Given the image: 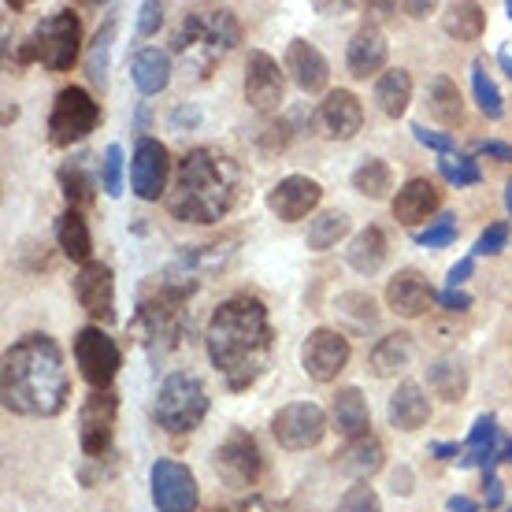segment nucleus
I'll return each mask as SVG.
<instances>
[{
  "label": "nucleus",
  "instance_id": "1",
  "mask_svg": "<svg viewBox=\"0 0 512 512\" xmlns=\"http://www.w3.org/2000/svg\"><path fill=\"white\" fill-rule=\"evenodd\" d=\"M275 346L268 305L260 297L234 294L212 312L205 327V349L227 390H249L264 375Z\"/></svg>",
  "mask_w": 512,
  "mask_h": 512
},
{
  "label": "nucleus",
  "instance_id": "2",
  "mask_svg": "<svg viewBox=\"0 0 512 512\" xmlns=\"http://www.w3.org/2000/svg\"><path fill=\"white\" fill-rule=\"evenodd\" d=\"M0 397H4V409L15 416L49 420L64 412L71 379H67L64 349L56 346L52 334L34 331L8 346L4 368H0Z\"/></svg>",
  "mask_w": 512,
  "mask_h": 512
},
{
  "label": "nucleus",
  "instance_id": "3",
  "mask_svg": "<svg viewBox=\"0 0 512 512\" xmlns=\"http://www.w3.org/2000/svg\"><path fill=\"white\" fill-rule=\"evenodd\" d=\"M242 193V167L227 153L212 145L190 149L175 167V182L167 190V212L179 223H201L212 227L238 205Z\"/></svg>",
  "mask_w": 512,
  "mask_h": 512
},
{
  "label": "nucleus",
  "instance_id": "4",
  "mask_svg": "<svg viewBox=\"0 0 512 512\" xmlns=\"http://www.w3.org/2000/svg\"><path fill=\"white\" fill-rule=\"evenodd\" d=\"M82 56V19L71 8H60L56 15L41 19V26L34 30V38L23 41L19 49V64H34L38 60L45 71L60 75V71H71L75 60Z\"/></svg>",
  "mask_w": 512,
  "mask_h": 512
},
{
  "label": "nucleus",
  "instance_id": "5",
  "mask_svg": "<svg viewBox=\"0 0 512 512\" xmlns=\"http://www.w3.org/2000/svg\"><path fill=\"white\" fill-rule=\"evenodd\" d=\"M238 38H242V26H238L231 8H197L175 30L171 49L182 56H205V64H212L216 56L231 52Z\"/></svg>",
  "mask_w": 512,
  "mask_h": 512
},
{
  "label": "nucleus",
  "instance_id": "6",
  "mask_svg": "<svg viewBox=\"0 0 512 512\" xmlns=\"http://www.w3.org/2000/svg\"><path fill=\"white\" fill-rule=\"evenodd\" d=\"M156 423L167 435H186L197 431L208 416V390L190 372H171L156 390Z\"/></svg>",
  "mask_w": 512,
  "mask_h": 512
},
{
  "label": "nucleus",
  "instance_id": "7",
  "mask_svg": "<svg viewBox=\"0 0 512 512\" xmlns=\"http://www.w3.org/2000/svg\"><path fill=\"white\" fill-rule=\"evenodd\" d=\"M197 290V282H164L156 297H145L138 308V327L145 334V342H153V346L167 349L175 346L182 334H186V297Z\"/></svg>",
  "mask_w": 512,
  "mask_h": 512
},
{
  "label": "nucleus",
  "instance_id": "8",
  "mask_svg": "<svg viewBox=\"0 0 512 512\" xmlns=\"http://www.w3.org/2000/svg\"><path fill=\"white\" fill-rule=\"evenodd\" d=\"M101 123V104L93 101L90 90L82 86H67L56 93L49 112V138L52 145H75V141L90 138Z\"/></svg>",
  "mask_w": 512,
  "mask_h": 512
},
{
  "label": "nucleus",
  "instance_id": "9",
  "mask_svg": "<svg viewBox=\"0 0 512 512\" xmlns=\"http://www.w3.org/2000/svg\"><path fill=\"white\" fill-rule=\"evenodd\" d=\"M75 360L82 379L93 386V390H112L119 375V364H123V353H119L116 338L104 331L101 323H90L75 334Z\"/></svg>",
  "mask_w": 512,
  "mask_h": 512
},
{
  "label": "nucleus",
  "instance_id": "10",
  "mask_svg": "<svg viewBox=\"0 0 512 512\" xmlns=\"http://www.w3.org/2000/svg\"><path fill=\"white\" fill-rule=\"evenodd\" d=\"M149 490H153L156 512H197L201 505V487L193 472L182 461L160 457L149 468Z\"/></svg>",
  "mask_w": 512,
  "mask_h": 512
},
{
  "label": "nucleus",
  "instance_id": "11",
  "mask_svg": "<svg viewBox=\"0 0 512 512\" xmlns=\"http://www.w3.org/2000/svg\"><path fill=\"white\" fill-rule=\"evenodd\" d=\"M271 435H275V442L282 449H290V453L320 446L323 435H327V412L316 401H290V405H282L275 412Z\"/></svg>",
  "mask_w": 512,
  "mask_h": 512
},
{
  "label": "nucleus",
  "instance_id": "12",
  "mask_svg": "<svg viewBox=\"0 0 512 512\" xmlns=\"http://www.w3.org/2000/svg\"><path fill=\"white\" fill-rule=\"evenodd\" d=\"M212 468L227 487H256V479L264 472V457H260L256 438L249 431H231L223 438V446L216 449Z\"/></svg>",
  "mask_w": 512,
  "mask_h": 512
},
{
  "label": "nucleus",
  "instance_id": "13",
  "mask_svg": "<svg viewBox=\"0 0 512 512\" xmlns=\"http://www.w3.org/2000/svg\"><path fill=\"white\" fill-rule=\"evenodd\" d=\"M349 338L334 327H316L301 346V368L316 383H334L349 364Z\"/></svg>",
  "mask_w": 512,
  "mask_h": 512
},
{
  "label": "nucleus",
  "instance_id": "14",
  "mask_svg": "<svg viewBox=\"0 0 512 512\" xmlns=\"http://www.w3.org/2000/svg\"><path fill=\"white\" fill-rule=\"evenodd\" d=\"M167 179H171V156L167 145L156 138H141L130 156V190L138 193L141 201H160L167 197Z\"/></svg>",
  "mask_w": 512,
  "mask_h": 512
},
{
  "label": "nucleus",
  "instance_id": "15",
  "mask_svg": "<svg viewBox=\"0 0 512 512\" xmlns=\"http://www.w3.org/2000/svg\"><path fill=\"white\" fill-rule=\"evenodd\" d=\"M119 397L112 390H93L78 412V442L86 457H104L112 449V431H116Z\"/></svg>",
  "mask_w": 512,
  "mask_h": 512
},
{
  "label": "nucleus",
  "instance_id": "16",
  "mask_svg": "<svg viewBox=\"0 0 512 512\" xmlns=\"http://www.w3.org/2000/svg\"><path fill=\"white\" fill-rule=\"evenodd\" d=\"M75 301L93 320H116V279H112V268L101 264V260H90L82 264V271L75 275Z\"/></svg>",
  "mask_w": 512,
  "mask_h": 512
},
{
  "label": "nucleus",
  "instance_id": "17",
  "mask_svg": "<svg viewBox=\"0 0 512 512\" xmlns=\"http://www.w3.org/2000/svg\"><path fill=\"white\" fill-rule=\"evenodd\" d=\"M282 93H286V82H282L279 64L264 49H253L245 60V101H249V108L275 112L282 104Z\"/></svg>",
  "mask_w": 512,
  "mask_h": 512
},
{
  "label": "nucleus",
  "instance_id": "18",
  "mask_svg": "<svg viewBox=\"0 0 512 512\" xmlns=\"http://www.w3.org/2000/svg\"><path fill=\"white\" fill-rule=\"evenodd\" d=\"M320 201H323V186L316 179H308V175H286V179L275 182L268 193V208L282 223L305 219L308 212H316Z\"/></svg>",
  "mask_w": 512,
  "mask_h": 512
},
{
  "label": "nucleus",
  "instance_id": "19",
  "mask_svg": "<svg viewBox=\"0 0 512 512\" xmlns=\"http://www.w3.org/2000/svg\"><path fill=\"white\" fill-rule=\"evenodd\" d=\"M320 127L331 141H353L364 127V104L357 93L331 90L320 104Z\"/></svg>",
  "mask_w": 512,
  "mask_h": 512
},
{
  "label": "nucleus",
  "instance_id": "20",
  "mask_svg": "<svg viewBox=\"0 0 512 512\" xmlns=\"http://www.w3.org/2000/svg\"><path fill=\"white\" fill-rule=\"evenodd\" d=\"M435 301V290H431V282L423 279L416 268H405L397 271L394 279L386 282V308L397 312L401 320H416L423 316L427 308Z\"/></svg>",
  "mask_w": 512,
  "mask_h": 512
},
{
  "label": "nucleus",
  "instance_id": "21",
  "mask_svg": "<svg viewBox=\"0 0 512 512\" xmlns=\"http://www.w3.org/2000/svg\"><path fill=\"white\" fill-rule=\"evenodd\" d=\"M286 71H290V78H294V86L301 93H323L327 82H331L327 56H323L316 45H308V41H301V38L286 45Z\"/></svg>",
  "mask_w": 512,
  "mask_h": 512
},
{
  "label": "nucleus",
  "instance_id": "22",
  "mask_svg": "<svg viewBox=\"0 0 512 512\" xmlns=\"http://www.w3.org/2000/svg\"><path fill=\"white\" fill-rule=\"evenodd\" d=\"M386 56H390V45H386L383 30L375 26H360L353 41L346 49V67L353 78H372L386 67Z\"/></svg>",
  "mask_w": 512,
  "mask_h": 512
},
{
  "label": "nucleus",
  "instance_id": "23",
  "mask_svg": "<svg viewBox=\"0 0 512 512\" xmlns=\"http://www.w3.org/2000/svg\"><path fill=\"white\" fill-rule=\"evenodd\" d=\"M331 423L346 442L372 435V431H368V427H372V409H368V401H364V394H360L357 386H342V390L334 394Z\"/></svg>",
  "mask_w": 512,
  "mask_h": 512
},
{
  "label": "nucleus",
  "instance_id": "24",
  "mask_svg": "<svg viewBox=\"0 0 512 512\" xmlns=\"http://www.w3.org/2000/svg\"><path fill=\"white\" fill-rule=\"evenodd\" d=\"M386 416H390V427L397 431H420L423 423L431 420V397L420 383H401L390 394V405H386Z\"/></svg>",
  "mask_w": 512,
  "mask_h": 512
},
{
  "label": "nucleus",
  "instance_id": "25",
  "mask_svg": "<svg viewBox=\"0 0 512 512\" xmlns=\"http://www.w3.org/2000/svg\"><path fill=\"white\" fill-rule=\"evenodd\" d=\"M442 205V193L431 179H409L394 197V219L397 223H405V227H416L423 219L438 212Z\"/></svg>",
  "mask_w": 512,
  "mask_h": 512
},
{
  "label": "nucleus",
  "instance_id": "26",
  "mask_svg": "<svg viewBox=\"0 0 512 512\" xmlns=\"http://www.w3.org/2000/svg\"><path fill=\"white\" fill-rule=\"evenodd\" d=\"M383 442L375 435H364V438H353V442H346V449L334 457V464H338V472L353 475L357 483H364V479H372L379 468H383Z\"/></svg>",
  "mask_w": 512,
  "mask_h": 512
},
{
  "label": "nucleus",
  "instance_id": "27",
  "mask_svg": "<svg viewBox=\"0 0 512 512\" xmlns=\"http://www.w3.org/2000/svg\"><path fill=\"white\" fill-rule=\"evenodd\" d=\"M130 75H134V86H138L145 97H153V93H164L167 82H171V56L164 49H141L134 56V64H130Z\"/></svg>",
  "mask_w": 512,
  "mask_h": 512
},
{
  "label": "nucleus",
  "instance_id": "28",
  "mask_svg": "<svg viewBox=\"0 0 512 512\" xmlns=\"http://www.w3.org/2000/svg\"><path fill=\"white\" fill-rule=\"evenodd\" d=\"M386 249H390V242H386L383 227H364V231L349 242L346 264L353 271H360V275H375V271L386 264Z\"/></svg>",
  "mask_w": 512,
  "mask_h": 512
},
{
  "label": "nucleus",
  "instance_id": "29",
  "mask_svg": "<svg viewBox=\"0 0 512 512\" xmlns=\"http://www.w3.org/2000/svg\"><path fill=\"white\" fill-rule=\"evenodd\" d=\"M409 101H412V75L405 67H390L379 75L375 82V104L383 108V116L390 119H401L409 112Z\"/></svg>",
  "mask_w": 512,
  "mask_h": 512
},
{
  "label": "nucleus",
  "instance_id": "30",
  "mask_svg": "<svg viewBox=\"0 0 512 512\" xmlns=\"http://www.w3.org/2000/svg\"><path fill=\"white\" fill-rule=\"evenodd\" d=\"M409 360H412V334L394 331V334H383V338L375 342L372 357H368V368H372V375L386 379V375L409 368Z\"/></svg>",
  "mask_w": 512,
  "mask_h": 512
},
{
  "label": "nucleus",
  "instance_id": "31",
  "mask_svg": "<svg viewBox=\"0 0 512 512\" xmlns=\"http://www.w3.org/2000/svg\"><path fill=\"white\" fill-rule=\"evenodd\" d=\"M427 386L435 390L442 401L449 405H461L464 394H468V368H464L457 357H442L427 368Z\"/></svg>",
  "mask_w": 512,
  "mask_h": 512
},
{
  "label": "nucleus",
  "instance_id": "32",
  "mask_svg": "<svg viewBox=\"0 0 512 512\" xmlns=\"http://www.w3.org/2000/svg\"><path fill=\"white\" fill-rule=\"evenodd\" d=\"M56 242H60L64 256H71V260H78V264H90L93 234H90V223L82 219V212L67 208L64 216L56 219Z\"/></svg>",
  "mask_w": 512,
  "mask_h": 512
},
{
  "label": "nucleus",
  "instance_id": "33",
  "mask_svg": "<svg viewBox=\"0 0 512 512\" xmlns=\"http://www.w3.org/2000/svg\"><path fill=\"white\" fill-rule=\"evenodd\" d=\"M427 108H431V116L442 123V127H461L464 123V97L457 90V82L446 75L431 78V90H427Z\"/></svg>",
  "mask_w": 512,
  "mask_h": 512
},
{
  "label": "nucleus",
  "instance_id": "34",
  "mask_svg": "<svg viewBox=\"0 0 512 512\" xmlns=\"http://www.w3.org/2000/svg\"><path fill=\"white\" fill-rule=\"evenodd\" d=\"M442 30L457 41H479L483 30H487V12H483L479 4H472V0L449 4L446 15H442Z\"/></svg>",
  "mask_w": 512,
  "mask_h": 512
},
{
  "label": "nucleus",
  "instance_id": "35",
  "mask_svg": "<svg viewBox=\"0 0 512 512\" xmlns=\"http://www.w3.org/2000/svg\"><path fill=\"white\" fill-rule=\"evenodd\" d=\"M353 190H357L360 197H368V201H383L386 193L394 190V171H390V164L368 156V160L353 171Z\"/></svg>",
  "mask_w": 512,
  "mask_h": 512
},
{
  "label": "nucleus",
  "instance_id": "36",
  "mask_svg": "<svg viewBox=\"0 0 512 512\" xmlns=\"http://www.w3.org/2000/svg\"><path fill=\"white\" fill-rule=\"evenodd\" d=\"M349 234V216L346 212H320V216L312 219V227H308V249L312 253H327L334 245L342 242Z\"/></svg>",
  "mask_w": 512,
  "mask_h": 512
},
{
  "label": "nucleus",
  "instance_id": "37",
  "mask_svg": "<svg viewBox=\"0 0 512 512\" xmlns=\"http://www.w3.org/2000/svg\"><path fill=\"white\" fill-rule=\"evenodd\" d=\"M82 160H86V156H78V160L60 167V186H64V197L71 201V205H86V201H93V190H97V179L86 175V164H82Z\"/></svg>",
  "mask_w": 512,
  "mask_h": 512
},
{
  "label": "nucleus",
  "instance_id": "38",
  "mask_svg": "<svg viewBox=\"0 0 512 512\" xmlns=\"http://www.w3.org/2000/svg\"><path fill=\"white\" fill-rule=\"evenodd\" d=\"M472 93H475V104L483 108L487 119L505 116V104H501V93H498V86H494V78L487 75V64H472Z\"/></svg>",
  "mask_w": 512,
  "mask_h": 512
},
{
  "label": "nucleus",
  "instance_id": "39",
  "mask_svg": "<svg viewBox=\"0 0 512 512\" xmlns=\"http://www.w3.org/2000/svg\"><path fill=\"white\" fill-rule=\"evenodd\" d=\"M112 38H116V23L108 19L104 30H97V38L90 45V78L104 90V82H108V49H112Z\"/></svg>",
  "mask_w": 512,
  "mask_h": 512
},
{
  "label": "nucleus",
  "instance_id": "40",
  "mask_svg": "<svg viewBox=\"0 0 512 512\" xmlns=\"http://www.w3.org/2000/svg\"><path fill=\"white\" fill-rule=\"evenodd\" d=\"M101 186L108 197H119V193H123V149H119V145H108V149H104Z\"/></svg>",
  "mask_w": 512,
  "mask_h": 512
},
{
  "label": "nucleus",
  "instance_id": "41",
  "mask_svg": "<svg viewBox=\"0 0 512 512\" xmlns=\"http://www.w3.org/2000/svg\"><path fill=\"white\" fill-rule=\"evenodd\" d=\"M338 512H383V501L368 483H353L338 501Z\"/></svg>",
  "mask_w": 512,
  "mask_h": 512
},
{
  "label": "nucleus",
  "instance_id": "42",
  "mask_svg": "<svg viewBox=\"0 0 512 512\" xmlns=\"http://www.w3.org/2000/svg\"><path fill=\"white\" fill-rule=\"evenodd\" d=\"M416 242L427 245V249H442V245H453L457 242V216H438L435 227H427V231L416 234Z\"/></svg>",
  "mask_w": 512,
  "mask_h": 512
},
{
  "label": "nucleus",
  "instance_id": "43",
  "mask_svg": "<svg viewBox=\"0 0 512 512\" xmlns=\"http://www.w3.org/2000/svg\"><path fill=\"white\" fill-rule=\"evenodd\" d=\"M438 171H442V175H446V182H453V186H475V182L483 179V171H479V164H475L472 156H461L457 164L438 160Z\"/></svg>",
  "mask_w": 512,
  "mask_h": 512
},
{
  "label": "nucleus",
  "instance_id": "44",
  "mask_svg": "<svg viewBox=\"0 0 512 512\" xmlns=\"http://www.w3.org/2000/svg\"><path fill=\"white\" fill-rule=\"evenodd\" d=\"M505 245H509V227H505V223H490L487 231L479 234L475 253H479V256H498Z\"/></svg>",
  "mask_w": 512,
  "mask_h": 512
},
{
  "label": "nucleus",
  "instance_id": "45",
  "mask_svg": "<svg viewBox=\"0 0 512 512\" xmlns=\"http://www.w3.org/2000/svg\"><path fill=\"white\" fill-rule=\"evenodd\" d=\"M412 138L420 141V145H427V149H435L438 156H449L453 149H457L453 134H438V130H427L423 123H412Z\"/></svg>",
  "mask_w": 512,
  "mask_h": 512
},
{
  "label": "nucleus",
  "instance_id": "46",
  "mask_svg": "<svg viewBox=\"0 0 512 512\" xmlns=\"http://www.w3.org/2000/svg\"><path fill=\"white\" fill-rule=\"evenodd\" d=\"M160 23H164V4H156V0H145L138 8V34H156L160 30Z\"/></svg>",
  "mask_w": 512,
  "mask_h": 512
},
{
  "label": "nucleus",
  "instance_id": "47",
  "mask_svg": "<svg viewBox=\"0 0 512 512\" xmlns=\"http://www.w3.org/2000/svg\"><path fill=\"white\" fill-rule=\"evenodd\" d=\"M216 512H279V509H275L268 498H260V494H249V498L234 501V505H223V509H216Z\"/></svg>",
  "mask_w": 512,
  "mask_h": 512
},
{
  "label": "nucleus",
  "instance_id": "48",
  "mask_svg": "<svg viewBox=\"0 0 512 512\" xmlns=\"http://www.w3.org/2000/svg\"><path fill=\"white\" fill-rule=\"evenodd\" d=\"M472 271H475V260H472V256L457 260V264L449 268V275H446V290H461V282L472 279Z\"/></svg>",
  "mask_w": 512,
  "mask_h": 512
},
{
  "label": "nucleus",
  "instance_id": "49",
  "mask_svg": "<svg viewBox=\"0 0 512 512\" xmlns=\"http://www.w3.org/2000/svg\"><path fill=\"white\" fill-rule=\"evenodd\" d=\"M438 305L449 308V312H464V308H472V294H464V290H442Z\"/></svg>",
  "mask_w": 512,
  "mask_h": 512
},
{
  "label": "nucleus",
  "instance_id": "50",
  "mask_svg": "<svg viewBox=\"0 0 512 512\" xmlns=\"http://www.w3.org/2000/svg\"><path fill=\"white\" fill-rule=\"evenodd\" d=\"M483 487H487V509H498L505 490H501V479L494 475V468H483Z\"/></svg>",
  "mask_w": 512,
  "mask_h": 512
},
{
  "label": "nucleus",
  "instance_id": "51",
  "mask_svg": "<svg viewBox=\"0 0 512 512\" xmlns=\"http://www.w3.org/2000/svg\"><path fill=\"white\" fill-rule=\"evenodd\" d=\"M475 153L494 156V160H501V164H512V145H505V141H479Z\"/></svg>",
  "mask_w": 512,
  "mask_h": 512
},
{
  "label": "nucleus",
  "instance_id": "52",
  "mask_svg": "<svg viewBox=\"0 0 512 512\" xmlns=\"http://www.w3.org/2000/svg\"><path fill=\"white\" fill-rule=\"evenodd\" d=\"M431 457H438V461H457V457H464V446H457V442H435Z\"/></svg>",
  "mask_w": 512,
  "mask_h": 512
},
{
  "label": "nucleus",
  "instance_id": "53",
  "mask_svg": "<svg viewBox=\"0 0 512 512\" xmlns=\"http://www.w3.org/2000/svg\"><path fill=\"white\" fill-rule=\"evenodd\" d=\"M449 512H479V505H475L472 498H464V494H453V498L446 501Z\"/></svg>",
  "mask_w": 512,
  "mask_h": 512
},
{
  "label": "nucleus",
  "instance_id": "54",
  "mask_svg": "<svg viewBox=\"0 0 512 512\" xmlns=\"http://www.w3.org/2000/svg\"><path fill=\"white\" fill-rule=\"evenodd\" d=\"M401 8H405L409 15H427V12H431V4H401Z\"/></svg>",
  "mask_w": 512,
  "mask_h": 512
},
{
  "label": "nucleus",
  "instance_id": "55",
  "mask_svg": "<svg viewBox=\"0 0 512 512\" xmlns=\"http://www.w3.org/2000/svg\"><path fill=\"white\" fill-rule=\"evenodd\" d=\"M498 461H512V438H505L498 449Z\"/></svg>",
  "mask_w": 512,
  "mask_h": 512
},
{
  "label": "nucleus",
  "instance_id": "56",
  "mask_svg": "<svg viewBox=\"0 0 512 512\" xmlns=\"http://www.w3.org/2000/svg\"><path fill=\"white\" fill-rule=\"evenodd\" d=\"M498 64L505 67V75L512 78V56H509V52H498Z\"/></svg>",
  "mask_w": 512,
  "mask_h": 512
},
{
  "label": "nucleus",
  "instance_id": "57",
  "mask_svg": "<svg viewBox=\"0 0 512 512\" xmlns=\"http://www.w3.org/2000/svg\"><path fill=\"white\" fill-rule=\"evenodd\" d=\"M505 208H509V212H512V182H509V186H505Z\"/></svg>",
  "mask_w": 512,
  "mask_h": 512
},
{
  "label": "nucleus",
  "instance_id": "58",
  "mask_svg": "<svg viewBox=\"0 0 512 512\" xmlns=\"http://www.w3.org/2000/svg\"><path fill=\"white\" fill-rule=\"evenodd\" d=\"M505 12H509V19H512V0H509V4H505Z\"/></svg>",
  "mask_w": 512,
  "mask_h": 512
}]
</instances>
